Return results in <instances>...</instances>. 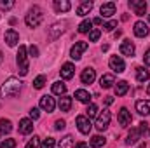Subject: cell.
<instances>
[{"label":"cell","instance_id":"cell-29","mask_svg":"<svg viewBox=\"0 0 150 148\" xmlns=\"http://www.w3.org/2000/svg\"><path fill=\"white\" fill-rule=\"evenodd\" d=\"M150 78V73L149 70H145L143 66H140V68H136V80L138 82H147Z\"/></svg>","mask_w":150,"mask_h":148},{"label":"cell","instance_id":"cell-34","mask_svg":"<svg viewBox=\"0 0 150 148\" xmlns=\"http://www.w3.org/2000/svg\"><path fill=\"white\" fill-rule=\"evenodd\" d=\"M14 7L12 0H0V11H11Z\"/></svg>","mask_w":150,"mask_h":148},{"label":"cell","instance_id":"cell-42","mask_svg":"<svg viewBox=\"0 0 150 148\" xmlns=\"http://www.w3.org/2000/svg\"><path fill=\"white\" fill-rule=\"evenodd\" d=\"M28 54H30V56H33V58H37V56H38V47H37V45H30Z\"/></svg>","mask_w":150,"mask_h":148},{"label":"cell","instance_id":"cell-37","mask_svg":"<svg viewBox=\"0 0 150 148\" xmlns=\"http://www.w3.org/2000/svg\"><path fill=\"white\" fill-rule=\"evenodd\" d=\"M54 145H56L54 138H47V140H44V141H42L40 148H54Z\"/></svg>","mask_w":150,"mask_h":148},{"label":"cell","instance_id":"cell-20","mask_svg":"<svg viewBox=\"0 0 150 148\" xmlns=\"http://www.w3.org/2000/svg\"><path fill=\"white\" fill-rule=\"evenodd\" d=\"M134 45L129 42V40H124L122 44H120V52L124 54V56H134Z\"/></svg>","mask_w":150,"mask_h":148},{"label":"cell","instance_id":"cell-51","mask_svg":"<svg viewBox=\"0 0 150 148\" xmlns=\"http://www.w3.org/2000/svg\"><path fill=\"white\" fill-rule=\"evenodd\" d=\"M149 23H150V14H149Z\"/></svg>","mask_w":150,"mask_h":148},{"label":"cell","instance_id":"cell-18","mask_svg":"<svg viewBox=\"0 0 150 148\" xmlns=\"http://www.w3.org/2000/svg\"><path fill=\"white\" fill-rule=\"evenodd\" d=\"M75 73V66L72 63H65L63 66H61V77L65 78V80H70Z\"/></svg>","mask_w":150,"mask_h":148},{"label":"cell","instance_id":"cell-39","mask_svg":"<svg viewBox=\"0 0 150 148\" xmlns=\"http://www.w3.org/2000/svg\"><path fill=\"white\" fill-rule=\"evenodd\" d=\"M38 143H40V140H38L37 136H33V138L26 143V147L25 148H38Z\"/></svg>","mask_w":150,"mask_h":148},{"label":"cell","instance_id":"cell-32","mask_svg":"<svg viewBox=\"0 0 150 148\" xmlns=\"http://www.w3.org/2000/svg\"><path fill=\"white\" fill-rule=\"evenodd\" d=\"M91 30H93V21H89V19H86L79 25V33H89Z\"/></svg>","mask_w":150,"mask_h":148},{"label":"cell","instance_id":"cell-23","mask_svg":"<svg viewBox=\"0 0 150 148\" xmlns=\"http://www.w3.org/2000/svg\"><path fill=\"white\" fill-rule=\"evenodd\" d=\"M75 98H77V101L87 103V105H89V101H91V94H89L86 89H77V91H75Z\"/></svg>","mask_w":150,"mask_h":148},{"label":"cell","instance_id":"cell-3","mask_svg":"<svg viewBox=\"0 0 150 148\" xmlns=\"http://www.w3.org/2000/svg\"><path fill=\"white\" fill-rule=\"evenodd\" d=\"M16 63H18V68H19V75L25 77L28 73V51L25 45H19V51L16 54Z\"/></svg>","mask_w":150,"mask_h":148},{"label":"cell","instance_id":"cell-50","mask_svg":"<svg viewBox=\"0 0 150 148\" xmlns=\"http://www.w3.org/2000/svg\"><path fill=\"white\" fill-rule=\"evenodd\" d=\"M147 94H149V96H150V85H149V89H147Z\"/></svg>","mask_w":150,"mask_h":148},{"label":"cell","instance_id":"cell-8","mask_svg":"<svg viewBox=\"0 0 150 148\" xmlns=\"http://www.w3.org/2000/svg\"><path fill=\"white\" fill-rule=\"evenodd\" d=\"M129 7L134 11L136 16H143L147 12V2L145 0H129Z\"/></svg>","mask_w":150,"mask_h":148},{"label":"cell","instance_id":"cell-43","mask_svg":"<svg viewBox=\"0 0 150 148\" xmlns=\"http://www.w3.org/2000/svg\"><path fill=\"white\" fill-rule=\"evenodd\" d=\"M30 117H32L33 120H37L38 117H40V110H38V108H32V110H30Z\"/></svg>","mask_w":150,"mask_h":148},{"label":"cell","instance_id":"cell-48","mask_svg":"<svg viewBox=\"0 0 150 148\" xmlns=\"http://www.w3.org/2000/svg\"><path fill=\"white\" fill-rule=\"evenodd\" d=\"M101 23H103V19H101V18H96V19L93 21V25H101Z\"/></svg>","mask_w":150,"mask_h":148},{"label":"cell","instance_id":"cell-1","mask_svg":"<svg viewBox=\"0 0 150 148\" xmlns=\"http://www.w3.org/2000/svg\"><path fill=\"white\" fill-rule=\"evenodd\" d=\"M21 85H23V82H21L19 78L9 77V78L2 84V87H0V96H2V98H14V96L19 94Z\"/></svg>","mask_w":150,"mask_h":148},{"label":"cell","instance_id":"cell-15","mask_svg":"<svg viewBox=\"0 0 150 148\" xmlns=\"http://www.w3.org/2000/svg\"><path fill=\"white\" fill-rule=\"evenodd\" d=\"M136 111L140 113V115H150V101L149 99H140V101H136Z\"/></svg>","mask_w":150,"mask_h":148},{"label":"cell","instance_id":"cell-22","mask_svg":"<svg viewBox=\"0 0 150 148\" xmlns=\"http://www.w3.org/2000/svg\"><path fill=\"white\" fill-rule=\"evenodd\" d=\"M113 89H115V94H117V96H124V94L129 91V84H127L126 80H120V82H117V84L113 85Z\"/></svg>","mask_w":150,"mask_h":148},{"label":"cell","instance_id":"cell-28","mask_svg":"<svg viewBox=\"0 0 150 148\" xmlns=\"http://www.w3.org/2000/svg\"><path fill=\"white\" fill-rule=\"evenodd\" d=\"M12 131V122L7 118H0V134H9Z\"/></svg>","mask_w":150,"mask_h":148},{"label":"cell","instance_id":"cell-30","mask_svg":"<svg viewBox=\"0 0 150 148\" xmlns=\"http://www.w3.org/2000/svg\"><path fill=\"white\" fill-rule=\"evenodd\" d=\"M52 92L54 94H58V96H65V92H67V85L63 84V82H54L52 84Z\"/></svg>","mask_w":150,"mask_h":148},{"label":"cell","instance_id":"cell-26","mask_svg":"<svg viewBox=\"0 0 150 148\" xmlns=\"http://www.w3.org/2000/svg\"><path fill=\"white\" fill-rule=\"evenodd\" d=\"M93 11V2H82L79 7H77V14L79 16H86Z\"/></svg>","mask_w":150,"mask_h":148},{"label":"cell","instance_id":"cell-4","mask_svg":"<svg viewBox=\"0 0 150 148\" xmlns=\"http://www.w3.org/2000/svg\"><path fill=\"white\" fill-rule=\"evenodd\" d=\"M110 118H112V113L108 110H103V111H100L98 115H96V129L98 131H105L108 125H110Z\"/></svg>","mask_w":150,"mask_h":148},{"label":"cell","instance_id":"cell-31","mask_svg":"<svg viewBox=\"0 0 150 148\" xmlns=\"http://www.w3.org/2000/svg\"><path fill=\"white\" fill-rule=\"evenodd\" d=\"M58 148H74V138H72L70 134H68V136H65L63 140H59Z\"/></svg>","mask_w":150,"mask_h":148},{"label":"cell","instance_id":"cell-35","mask_svg":"<svg viewBox=\"0 0 150 148\" xmlns=\"http://www.w3.org/2000/svg\"><path fill=\"white\" fill-rule=\"evenodd\" d=\"M44 85H45V77H44V75H38L37 78L33 80V87H35V89H42Z\"/></svg>","mask_w":150,"mask_h":148},{"label":"cell","instance_id":"cell-5","mask_svg":"<svg viewBox=\"0 0 150 148\" xmlns=\"http://www.w3.org/2000/svg\"><path fill=\"white\" fill-rule=\"evenodd\" d=\"M75 122H77V127H79V131H80L82 134H89V132H91V129H93L91 118H87L86 115H79Z\"/></svg>","mask_w":150,"mask_h":148},{"label":"cell","instance_id":"cell-45","mask_svg":"<svg viewBox=\"0 0 150 148\" xmlns=\"http://www.w3.org/2000/svg\"><path fill=\"white\" fill-rule=\"evenodd\" d=\"M143 61H145V65H147V66H150V49L145 52V56H143Z\"/></svg>","mask_w":150,"mask_h":148},{"label":"cell","instance_id":"cell-16","mask_svg":"<svg viewBox=\"0 0 150 148\" xmlns=\"http://www.w3.org/2000/svg\"><path fill=\"white\" fill-rule=\"evenodd\" d=\"M5 42H7L9 47H14V45L19 42L18 32H16V30H7V32H5Z\"/></svg>","mask_w":150,"mask_h":148},{"label":"cell","instance_id":"cell-10","mask_svg":"<svg viewBox=\"0 0 150 148\" xmlns=\"http://www.w3.org/2000/svg\"><path fill=\"white\" fill-rule=\"evenodd\" d=\"M133 32H134V35H136V37L143 38V37H147V35L150 33V28H149V25H147V23H143V21H136V23H134Z\"/></svg>","mask_w":150,"mask_h":148},{"label":"cell","instance_id":"cell-46","mask_svg":"<svg viewBox=\"0 0 150 148\" xmlns=\"http://www.w3.org/2000/svg\"><path fill=\"white\" fill-rule=\"evenodd\" d=\"M75 148H89V147H87V143H84V141H79V143L75 145Z\"/></svg>","mask_w":150,"mask_h":148},{"label":"cell","instance_id":"cell-11","mask_svg":"<svg viewBox=\"0 0 150 148\" xmlns=\"http://www.w3.org/2000/svg\"><path fill=\"white\" fill-rule=\"evenodd\" d=\"M117 120H119V124H120L122 127H127V125L131 124V120H133L131 111L127 110V108H120V110H119V115H117Z\"/></svg>","mask_w":150,"mask_h":148},{"label":"cell","instance_id":"cell-47","mask_svg":"<svg viewBox=\"0 0 150 148\" xmlns=\"http://www.w3.org/2000/svg\"><path fill=\"white\" fill-rule=\"evenodd\" d=\"M113 103V98L112 96H107V98H105V105H112Z\"/></svg>","mask_w":150,"mask_h":148},{"label":"cell","instance_id":"cell-27","mask_svg":"<svg viewBox=\"0 0 150 148\" xmlns=\"http://www.w3.org/2000/svg\"><path fill=\"white\" fill-rule=\"evenodd\" d=\"M105 143H107V140H105L103 136H100V134L93 136L91 141H89V145H91L93 148H101V147H105Z\"/></svg>","mask_w":150,"mask_h":148},{"label":"cell","instance_id":"cell-2","mask_svg":"<svg viewBox=\"0 0 150 148\" xmlns=\"http://www.w3.org/2000/svg\"><path fill=\"white\" fill-rule=\"evenodd\" d=\"M42 19H44V11H42L38 5H33V7L28 11V14H26L25 23H26V26H30V28H37L38 25L42 23Z\"/></svg>","mask_w":150,"mask_h":148},{"label":"cell","instance_id":"cell-41","mask_svg":"<svg viewBox=\"0 0 150 148\" xmlns=\"http://www.w3.org/2000/svg\"><path fill=\"white\" fill-rule=\"evenodd\" d=\"M67 127V122L65 120H56V124H54V129L56 131H63Z\"/></svg>","mask_w":150,"mask_h":148},{"label":"cell","instance_id":"cell-49","mask_svg":"<svg viewBox=\"0 0 150 148\" xmlns=\"http://www.w3.org/2000/svg\"><path fill=\"white\" fill-rule=\"evenodd\" d=\"M2 61H4V54H2V51H0V65H2Z\"/></svg>","mask_w":150,"mask_h":148},{"label":"cell","instance_id":"cell-13","mask_svg":"<svg viewBox=\"0 0 150 148\" xmlns=\"http://www.w3.org/2000/svg\"><path fill=\"white\" fill-rule=\"evenodd\" d=\"M80 80H82V84H93V82L96 80V72H94V68H86V70H82Z\"/></svg>","mask_w":150,"mask_h":148},{"label":"cell","instance_id":"cell-40","mask_svg":"<svg viewBox=\"0 0 150 148\" xmlns=\"http://www.w3.org/2000/svg\"><path fill=\"white\" fill-rule=\"evenodd\" d=\"M113 28H117V21H113V19L103 25V30H105V32H112Z\"/></svg>","mask_w":150,"mask_h":148},{"label":"cell","instance_id":"cell-14","mask_svg":"<svg viewBox=\"0 0 150 148\" xmlns=\"http://www.w3.org/2000/svg\"><path fill=\"white\" fill-rule=\"evenodd\" d=\"M33 131V120L32 118H21L19 120V132L21 134H30Z\"/></svg>","mask_w":150,"mask_h":148},{"label":"cell","instance_id":"cell-9","mask_svg":"<svg viewBox=\"0 0 150 148\" xmlns=\"http://www.w3.org/2000/svg\"><path fill=\"white\" fill-rule=\"evenodd\" d=\"M40 108L44 111H47V113H52L54 108H56L54 98H51V96H42V98H40Z\"/></svg>","mask_w":150,"mask_h":148},{"label":"cell","instance_id":"cell-12","mask_svg":"<svg viewBox=\"0 0 150 148\" xmlns=\"http://www.w3.org/2000/svg\"><path fill=\"white\" fill-rule=\"evenodd\" d=\"M65 25L67 23H54L51 28H49V40H56L63 32H65Z\"/></svg>","mask_w":150,"mask_h":148},{"label":"cell","instance_id":"cell-44","mask_svg":"<svg viewBox=\"0 0 150 148\" xmlns=\"http://www.w3.org/2000/svg\"><path fill=\"white\" fill-rule=\"evenodd\" d=\"M138 129H140V134H145V132L149 131V124H147V122H142Z\"/></svg>","mask_w":150,"mask_h":148},{"label":"cell","instance_id":"cell-17","mask_svg":"<svg viewBox=\"0 0 150 148\" xmlns=\"http://www.w3.org/2000/svg\"><path fill=\"white\" fill-rule=\"evenodd\" d=\"M100 12H101L103 18H110L112 14H115V4H113V2H107V4H103V5L100 7Z\"/></svg>","mask_w":150,"mask_h":148},{"label":"cell","instance_id":"cell-36","mask_svg":"<svg viewBox=\"0 0 150 148\" xmlns=\"http://www.w3.org/2000/svg\"><path fill=\"white\" fill-rule=\"evenodd\" d=\"M16 147V140H4V141H0V148H14Z\"/></svg>","mask_w":150,"mask_h":148},{"label":"cell","instance_id":"cell-24","mask_svg":"<svg viewBox=\"0 0 150 148\" xmlns=\"http://www.w3.org/2000/svg\"><path fill=\"white\" fill-rule=\"evenodd\" d=\"M70 2L68 0H54V9L58 12H68L70 11Z\"/></svg>","mask_w":150,"mask_h":148},{"label":"cell","instance_id":"cell-21","mask_svg":"<svg viewBox=\"0 0 150 148\" xmlns=\"http://www.w3.org/2000/svg\"><path fill=\"white\" fill-rule=\"evenodd\" d=\"M58 106H59L61 111H70V108H72V98L70 96H61L59 101H58Z\"/></svg>","mask_w":150,"mask_h":148},{"label":"cell","instance_id":"cell-25","mask_svg":"<svg viewBox=\"0 0 150 148\" xmlns=\"http://www.w3.org/2000/svg\"><path fill=\"white\" fill-rule=\"evenodd\" d=\"M140 129L138 127H133L131 131H129V136H127V140H126V145H134L138 140H140Z\"/></svg>","mask_w":150,"mask_h":148},{"label":"cell","instance_id":"cell-33","mask_svg":"<svg viewBox=\"0 0 150 148\" xmlns=\"http://www.w3.org/2000/svg\"><path fill=\"white\" fill-rule=\"evenodd\" d=\"M98 115V106L94 105V103H89L87 105V110H86V117L87 118H93V117H96Z\"/></svg>","mask_w":150,"mask_h":148},{"label":"cell","instance_id":"cell-7","mask_svg":"<svg viewBox=\"0 0 150 148\" xmlns=\"http://www.w3.org/2000/svg\"><path fill=\"white\" fill-rule=\"evenodd\" d=\"M108 66H110V70H113L115 73H122L126 70V63H124V59L120 56H112L110 61H108Z\"/></svg>","mask_w":150,"mask_h":148},{"label":"cell","instance_id":"cell-38","mask_svg":"<svg viewBox=\"0 0 150 148\" xmlns=\"http://www.w3.org/2000/svg\"><path fill=\"white\" fill-rule=\"evenodd\" d=\"M100 37H101V32H100V30H91V32H89V40H91V42H96Z\"/></svg>","mask_w":150,"mask_h":148},{"label":"cell","instance_id":"cell-19","mask_svg":"<svg viewBox=\"0 0 150 148\" xmlns=\"http://www.w3.org/2000/svg\"><path fill=\"white\" fill-rule=\"evenodd\" d=\"M113 84H115V77L112 73H105L100 78V85L103 89H110V87H113Z\"/></svg>","mask_w":150,"mask_h":148},{"label":"cell","instance_id":"cell-6","mask_svg":"<svg viewBox=\"0 0 150 148\" xmlns=\"http://www.w3.org/2000/svg\"><path fill=\"white\" fill-rule=\"evenodd\" d=\"M87 42H75V45L70 49V58L75 59V61H79L80 58H82V52L84 51H87Z\"/></svg>","mask_w":150,"mask_h":148}]
</instances>
